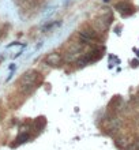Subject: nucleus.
Wrapping results in <instances>:
<instances>
[{
    "instance_id": "obj_5",
    "label": "nucleus",
    "mask_w": 139,
    "mask_h": 150,
    "mask_svg": "<svg viewBox=\"0 0 139 150\" xmlns=\"http://www.w3.org/2000/svg\"><path fill=\"white\" fill-rule=\"evenodd\" d=\"M130 8H132V6H130V4L126 3V1H120V3L116 4V10L120 11L121 14H124V11H126V10H130Z\"/></svg>"
},
{
    "instance_id": "obj_2",
    "label": "nucleus",
    "mask_w": 139,
    "mask_h": 150,
    "mask_svg": "<svg viewBox=\"0 0 139 150\" xmlns=\"http://www.w3.org/2000/svg\"><path fill=\"white\" fill-rule=\"evenodd\" d=\"M61 60H63V57H61V55H59V53H49V55L45 57V64H48V66H51V67H59L60 63H61Z\"/></svg>"
},
{
    "instance_id": "obj_4",
    "label": "nucleus",
    "mask_w": 139,
    "mask_h": 150,
    "mask_svg": "<svg viewBox=\"0 0 139 150\" xmlns=\"http://www.w3.org/2000/svg\"><path fill=\"white\" fill-rule=\"evenodd\" d=\"M79 40H80V42H83V44H95L97 42V38L89 36L87 33H85L83 30L79 32Z\"/></svg>"
},
{
    "instance_id": "obj_7",
    "label": "nucleus",
    "mask_w": 139,
    "mask_h": 150,
    "mask_svg": "<svg viewBox=\"0 0 139 150\" xmlns=\"http://www.w3.org/2000/svg\"><path fill=\"white\" fill-rule=\"evenodd\" d=\"M59 25H60V22H55V23H53V22H51V23H48V25H45V26H42V30H44V32H48L49 29H53V28H56V26H59Z\"/></svg>"
},
{
    "instance_id": "obj_6",
    "label": "nucleus",
    "mask_w": 139,
    "mask_h": 150,
    "mask_svg": "<svg viewBox=\"0 0 139 150\" xmlns=\"http://www.w3.org/2000/svg\"><path fill=\"white\" fill-rule=\"evenodd\" d=\"M34 126H36L37 130H42L45 126V117H38L36 122H34Z\"/></svg>"
},
{
    "instance_id": "obj_3",
    "label": "nucleus",
    "mask_w": 139,
    "mask_h": 150,
    "mask_svg": "<svg viewBox=\"0 0 139 150\" xmlns=\"http://www.w3.org/2000/svg\"><path fill=\"white\" fill-rule=\"evenodd\" d=\"M30 139V134L29 132H22V134H19L18 137H16L15 139V142L12 143L11 146L12 147H16V146H19V145H23V143H26Z\"/></svg>"
},
{
    "instance_id": "obj_8",
    "label": "nucleus",
    "mask_w": 139,
    "mask_h": 150,
    "mask_svg": "<svg viewBox=\"0 0 139 150\" xmlns=\"http://www.w3.org/2000/svg\"><path fill=\"white\" fill-rule=\"evenodd\" d=\"M132 149H134V150H139V138L136 139L135 142H134V145H132Z\"/></svg>"
},
{
    "instance_id": "obj_1",
    "label": "nucleus",
    "mask_w": 139,
    "mask_h": 150,
    "mask_svg": "<svg viewBox=\"0 0 139 150\" xmlns=\"http://www.w3.org/2000/svg\"><path fill=\"white\" fill-rule=\"evenodd\" d=\"M37 79H38V72L30 70V71H26L22 76H20L19 83L22 86H25V85H33V86H36Z\"/></svg>"
}]
</instances>
